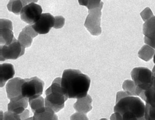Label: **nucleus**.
Returning a JSON list of instances; mask_svg holds the SVG:
<instances>
[{
  "label": "nucleus",
  "instance_id": "f257e3e1",
  "mask_svg": "<svg viewBox=\"0 0 155 120\" xmlns=\"http://www.w3.org/2000/svg\"><path fill=\"white\" fill-rule=\"evenodd\" d=\"M91 80L89 76L74 69L65 70L61 78V86L69 99H80L87 95Z\"/></svg>",
  "mask_w": 155,
  "mask_h": 120
},
{
  "label": "nucleus",
  "instance_id": "f03ea898",
  "mask_svg": "<svg viewBox=\"0 0 155 120\" xmlns=\"http://www.w3.org/2000/svg\"><path fill=\"white\" fill-rule=\"evenodd\" d=\"M145 105L139 98L126 96L116 102V120H140L144 117Z\"/></svg>",
  "mask_w": 155,
  "mask_h": 120
},
{
  "label": "nucleus",
  "instance_id": "7ed1b4c3",
  "mask_svg": "<svg viewBox=\"0 0 155 120\" xmlns=\"http://www.w3.org/2000/svg\"><path fill=\"white\" fill-rule=\"evenodd\" d=\"M45 94L46 107L51 108L55 113H58L64 108V102L68 98L61 86V78H56L51 86L46 91Z\"/></svg>",
  "mask_w": 155,
  "mask_h": 120
},
{
  "label": "nucleus",
  "instance_id": "20e7f679",
  "mask_svg": "<svg viewBox=\"0 0 155 120\" xmlns=\"http://www.w3.org/2000/svg\"><path fill=\"white\" fill-rule=\"evenodd\" d=\"M131 77L138 88L146 91L153 85L152 72L146 67L134 68L131 72Z\"/></svg>",
  "mask_w": 155,
  "mask_h": 120
},
{
  "label": "nucleus",
  "instance_id": "39448f33",
  "mask_svg": "<svg viewBox=\"0 0 155 120\" xmlns=\"http://www.w3.org/2000/svg\"><path fill=\"white\" fill-rule=\"evenodd\" d=\"M44 83L36 76L25 79L22 86V95L28 100L38 97L43 93Z\"/></svg>",
  "mask_w": 155,
  "mask_h": 120
},
{
  "label": "nucleus",
  "instance_id": "423d86ee",
  "mask_svg": "<svg viewBox=\"0 0 155 120\" xmlns=\"http://www.w3.org/2000/svg\"><path fill=\"white\" fill-rule=\"evenodd\" d=\"M104 3L101 2L98 7L88 11L84 26L92 35L98 36L102 33L101 17Z\"/></svg>",
  "mask_w": 155,
  "mask_h": 120
},
{
  "label": "nucleus",
  "instance_id": "0eeeda50",
  "mask_svg": "<svg viewBox=\"0 0 155 120\" xmlns=\"http://www.w3.org/2000/svg\"><path fill=\"white\" fill-rule=\"evenodd\" d=\"M25 47L15 38L8 45H1L0 49L1 61L6 60H16L24 54Z\"/></svg>",
  "mask_w": 155,
  "mask_h": 120
},
{
  "label": "nucleus",
  "instance_id": "6e6552de",
  "mask_svg": "<svg viewBox=\"0 0 155 120\" xmlns=\"http://www.w3.org/2000/svg\"><path fill=\"white\" fill-rule=\"evenodd\" d=\"M41 7L35 3L25 6L21 11V20L30 24H33L38 21L42 13Z\"/></svg>",
  "mask_w": 155,
  "mask_h": 120
},
{
  "label": "nucleus",
  "instance_id": "1a4fd4ad",
  "mask_svg": "<svg viewBox=\"0 0 155 120\" xmlns=\"http://www.w3.org/2000/svg\"><path fill=\"white\" fill-rule=\"evenodd\" d=\"M54 17L51 14H42L38 21L31 26L38 34H46L54 26Z\"/></svg>",
  "mask_w": 155,
  "mask_h": 120
},
{
  "label": "nucleus",
  "instance_id": "9d476101",
  "mask_svg": "<svg viewBox=\"0 0 155 120\" xmlns=\"http://www.w3.org/2000/svg\"><path fill=\"white\" fill-rule=\"evenodd\" d=\"M144 42L155 49V16L146 21L143 25Z\"/></svg>",
  "mask_w": 155,
  "mask_h": 120
},
{
  "label": "nucleus",
  "instance_id": "9b49d317",
  "mask_svg": "<svg viewBox=\"0 0 155 120\" xmlns=\"http://www.w3.org/2000/svg\"><path fill=\"white\" fill-rule=\"evenodd\" d=\"M0 29L1 45H8L11 44L14 39L12 21L8 19H1Z\"/></svg>",
  "mask_w": 155,
  "mask_h": 120
},
{
  "label": "nucleus",
  "instance_id": "f8f14e48",
  "mask_svg": "<svg viewBox=\"0 0 155 120\" xmlns=\"http://www.w3.org/2000/svg\"><path fill=\"white\" fill-rule=\"evenodd\" d=\"M24 82L25 79L20 77H16L8 82L6 88L8 98L9 99L22 96V86Z\"/></svg>",
  "mask_w": 155,
  "mask_h": 120
},
{
  "label": "nucleus",
  "instance_id": "ddd939ff",
  "mask_svg": "<svg viewBox=\"0 0 155 120\" xmlns=\"http://www.w3.org/2000/svg\"><path fill=\"white\" fill-rule=\"evenodd\" d=\"M38 35V33L33 28V26L27 25L19 34L18 41L25 48L30 47L33 42V39Z\"/></svg>",
  "mask_w": 155,
  "mask_h": 120
},
{
  "label": "nucleus",
  "instance_id": "4468645a",
  "mask_svg": "<svg viewBox=\"0 0 155 120\" xmlns=\"http://www.w3.org/2000/svg\"><path fill=\"white\" fill-rule=\"evenodd\" d=\"M28 99L20 96L10 99L8 105V110L17 114H22L28 107Z\"/></svg>",
  "mask_w": 155,
  "mask_h": 120
},
{
  "label": "nucleus",
  "instance_id": "2eb2a0df",
  "mask_svg": "<svg viewBox=\"0 0 155 120\" xmlns=\"http://www.w3.org/2000/svg\"><path fill=\"white\" fill-rule=\"evenodd\" d=\"M92 102L91 96L87 94L85 97L78 99L74 104V108L77 112L87 114L92 109Z\"/></svg>",
  "mask_w": 155,
  "mask_h": 120
},
{
  "label": "nucleus",
  "instance_id": "dca6fc26",
  "mask_svg": "<svg viewBox=\"0 0 155 120\" xmlns=\"http://www.w3.org/2000/svg\"><path fill=\"white\" fill-rule=\"evenodd\" d=\"M34 120H58L53 110L48 107H44L34 113Z\"/></svg>",
  "mask_w": 155,
  "mask_h": 120
},
{
  "label": "nucleus",
  "instance_id": "f3484780",
  "mask_svg": "<svg viewBox=\"0 0 155 120\" xmlns=\"http://www.w3.org/2000/svg\"><path fill=\"white\" fill-rule=\"evenodd\" d=\"M1 87L4 86L8 80L12 79L15 75L12 64L3 63L1 65Z\"/></svg>",
  "mask_w": 155,
  "mask_h": 120
},
{
  "label": "nucleus",
  "instance_id": "a211bd4d",
  "mask_svg": "<svg viewBox=\"0 0 155 120\" xmlns=\"http://www.w3.org/2000/svg\"><path fill=\"white\" fill-rule=\"evenodd\" d=\"M123 88L129 96H140L143 92V90L138 88L133 81L130 80H125L123 84Z\"/></svg>",
  "mask_w": 155,
  "mask_h": 120
},
{
  "label": "nucleus",
  "instance_id": "6ab92c4d",
  "mask_svg": "<svg viewBox=\"0 0 155 120\" xmlns=\"http://www.w3.org/2000/svg\"><path fill=\"white\" fill-rule=\"evenodd\" d=\"M155 53V49L149 45H146L143 46L139 50L138 54L140 59L146 62H148L151 59Z\"/></svg>",
  "mask_w": 155,
  "mask_h": 120
},
{
  "label": "nucleus",
  "instance_id": "aec40b11",
  "mask_svg": "<svg viewBox=\"0 0 155 120\" xmlns=\"http://www.w3.org/2000/svg\"><path fill=\"white\" fill-rule=\"evenodd\" d=\"M23 4L21 0H10L7 5L8 11L18 15L23 8Z\"/></svg>",
  "mask_w": 155,
  "mask_h": 120
},
{
  "label": "nucleus",
  "instance_id": "412c9836",
  "mask_svg": "<svg viewBox=\"0 0 155 120\" xmlns=\"http://www.w3.org/2000/svg\"><path fill=\"white\" fill-rule=\"evenodd\" d=\"M30 105L33 113L45 107V101L44 98L41 96L29 100Z\"/></svg>",
  "mask_w": 155,
  "mask_h": 120
},
{
  "label": "nucleus",
  "instance_id": "4be33fe9",
  "mask_svg": "<svg viewBox=\"0 0 155 120\" xmlns=\"http://www.w3.org/2000/svg\"><path fill=\"white\" fill-rule=\"evenodd\" d=\"M144 100L146 104L155 107V89L153 86L150 89L144 91Z\"/></svg>",
  "mask_w": 155,
  "mask_h": 120
},
{
  "label": "nucleus",
  "instance_id": "5701e85b",
  "mask_svg": "<svg viewBox=\"0 0 155 120\" xmlns=\"http://www.w3.org/2000/svg\"><path fill=\"white\" fill-rule=\"evenodd\" d=\"M78 2L80 5L86 7L88 10L98 7L102 2L101 0H78Z\"/></svg>",
  "mask_w": 155,
  "mask_h": 120
},
{
  "label": "nucleus",
  "instance_id": "b1692460",
  "mask_svg": "<svg viewBox=\"0 0 155 120\" xmlns=\"http://www.w3.org/2000/svg\"><path fill=\"white\" fill-rule=\"evenodd\" d=\"M144 118L145 120H155V107L146 104Z\"/></svg>",
  "mask_w": 155,
  "mask_h": 120
},
{
  "label": "nucleus",
  "instance_id": "393cba45",
  "mask_svg": "<svg viewBox=\"0 0 155 120\" xmlns=\"http://www.w3.org/2000/svg\"><path fill=\"white\" fill-rule=\"evenodd\" d=\"M3 120H22L21 115L19 114L8 111L3 115Z\"/></svg>",
  "mask_w": 155,
  "mask_h": 120
},
{
  "label": "nucleus",
  "instance_id": "a878e982",
  "mask_svg": "<svg viewBox=\"0 0 155 120\" xmlns=\"http://www.w3.org/2000/svg\"><path fill=\"white\" fill-rule=\"evenodd\" d=\"M54 28L55 29H60L64 26L65 19L62 16H56L54 17Z\"/></svg>",
  "mask_w": 155,
  "mask_h": 120
},
{
  "label": "nucleus",
  "instance_id": "bb28decb",
  "mask_svg": "<svg viewBox=\"0 0 155 120\" xmlns=\"http://www.w3.org/2000/svg\"><path fill=\"white\" fill-rule=\"evenodd\" d=\"M140 16L144 22L147 21L153 16V14L150 8L147 7L140 13Z\"/></svg>",
  "mask_w": 155,
  "mask_h": 120
},
{
  "label": "nucleus",
  "instance_id": "cd10ccee",
  "mask_svg": "<svg viewBox=\"0 0 155 120\" xmlns=\"http://www.w3.org/2000/svg\"><path fill=\"white\" fill-rule=\"evenodd\" d=\"M70 120H88V119L85 114L77 112L71 116Z\"/></svg>",
  "mask_w": 155,
  "mask_h": 120
},
{
  "label": "nucleus",
  "instance_id": "c85d7f7f",
  "mask_svg": "<svg viewBox=\"0 0 155 120\" xmlns=\"http://www.w3.org/2000/svg\"><path fill=\"white\" fill-rule=\"evenodd\" d=\"M24 6L31 3H35L38 2V0H21Z\"/></svg>",
  "mask_w": 155,
  "mask_h": 120
},
{
  "label": "nucleus",
  "instance_id": "c756f323",
  "mask_svg": "<svg viewBox=\"0 0 155 120\" xmlns=\"http://www.w3.org/2000/svg\"><path fill=\"white\" fill-rule=\"evenodd\" d=\"M152 79H153V85L152 86L155 89V66L152 69Z\"/></svg>",
  "mask_w": 155,
  "mask_h": 120
},
{
  "label": "nucleus",
  "instance_id": "7c9ffc66",
  "mask_svg": "<svg viewBox=\"0 0 155 120\" xmlns=\"http://www.w3.org/2000/svg\"><path fill=\"white\" fill-rule=\"evenodd\" d=\"M24 120H34V118L33 117H30V118H27V119H25Z\"/></svg>",
  "mask_w": 155,
  "mask_h": 120
},
{
  "label": "nucleus",
  "instance_id": "2f4dec72",
  "mask_svg": "<svg viewBox=\"0 0 155 120\" xmlns=\"http://www.w3.org/2000/svg\"><path fill=\"white\" fill-rule=\"evenodd\" d=\"M153 62H154V64H155V53L154 54V56H153Z\"/></svg>",
  "mask_w": 155,
  "mask_h": 120
},
{
  "label": "nucleus",
  "instance_id": "473e14b6",
  "mask_svg": "<svg viewBox=\"0 0 155 120\" xmlns=\"http://www.w3.org/2000/svg\"><path fill=\"white\" fill-rule=\"evenodd\" d=\"M107 120V119H105V118H103V119H101V120Z\"/></svg>",
  "mask_w": 155,
  "mask_h": 120
},
{
  "label": "nucleus",
  "instance_id": "72a5a7b5",
  "mask_svg": "<svg viewBox=\"0 0 155 120\" xmlns=\"http://www.w3.org/2000/svg\"><path fill=\"white\" fill-rule=\"evenodd\" d=\"M140 120H145V119L144 117H143V118H142V119H140Z\"/></svg>",
  "mask_w": 155,
  "mask_h": 120
}]
</instances>
